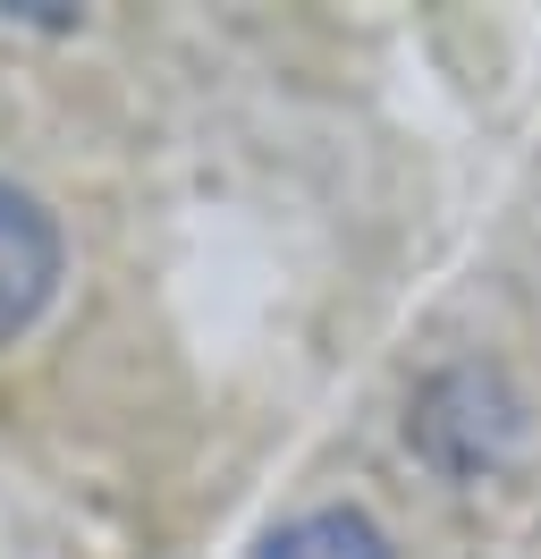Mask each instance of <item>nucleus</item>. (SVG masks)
<instances>
[{"label":"nucleus","mask_w":541,"mask_h":559,"mask_svg":"<svg viewBox=\"0 0 541 559\" xmlns=\"http://www.w3.org/2000/svg\"><path fill=\"white\" fill-rule=\"evenodd\" d=\"M525 432V399L507 390V373L491 365H457V373H432L423 399H414V441L423 457H440L448 475H482L500 466Z\"/></svg>","instance_id":"obj_1"},{"label":"nucleus","mask_w":541,"mask_h":559,"mask_svg":"<svg viewBox=\"0 0 541 559\" xmlns=\"http://www.w3.org/2000/svg\"><path fill=\"white\" fill-rule=\"evenodd\" d=\"M254 559H389V534L364 509H313V518L279 525Z\"/></svg>","instance_id":"obj_3"},{"label":"nucleus","mask_w":541,"mask_h":559,"mask_svg":"<svg viewBox=\"0 0 541 559\" xmlns=\"http://www.w3.org/2000/svg\"><path fill=\"white\" fill-rule=\"evenodd\" d=\"M60 288V229L26 187L0 178V340H17Z\"/></svg>","instance_id":"obj_2"}]
</instances>
